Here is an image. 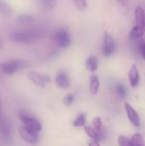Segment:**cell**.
<instances>
[{
	"instance_id": "cell-3",
	"label": "cell",
	"mask_w": 145,
	"mask_h": 146,
	"mask_svg": "<svg viewBox=\"0 0 145 146\" xmlns=\"http://www.w3.org/2000/svg\"><path fill=\"white\" fill-rule=\"evenodd\" d=\"M53 39L56 45L60 48H67L71 44V38L67 28L61 27L56 31L53 36Z\"/></svg>"
},
{
	"instance_id": "cell-31",
	"label": "cell",
	"mask_w": 145,
	"mask_h": 146,
	"mask_svg": "<svg viewBox=\"0 0 145 146\" xmlns=\"http://www.w3.org/2000/svg\"><path fill=\"white\" fill-rule=\"evenodd\" d=\"M3 39L0 37V49H3Z\"/></svg>"
},
{
	"instance_id": "cell-19",
	"label": "cell",
	"mask_w": 145,
	"mask_h": 146,
	"mask_svg": "<svg viewBox=\"0 0 145 146\" xmlns=\"http://www.w3.org/2000/svg\"><path fill=\"white\" fill-rule=\"evenodd\" d=\"M131 142L132 146H145L144 139L140 133L134 134L131 139Z\"/></svg>"
},
{
	"instance_id": "cell-9",
	"label": "cell",
	"mask_w": 145,
	"mask_h": 146,
	"mask_svg": "<svg viewBox=\"0 0 145 146\" xmlns=\"http://www.w3.org/2000/svg\"><path fill=\"white\" fill-rule=\"evenodd\" d=\"M0 135L3 141L9 142L11 140L12 130L9 121L6 118H2L0 121Z\"/></svg>"
},
{
	"instance_id": "cell-20",
	"label": "cell",
	"mask_w": 145,
	"mask_h": 146,
	"mask_svg": "<svg viewBox=\"0 0 145 146\" xmlns=\"http://www.w3.org/2000/svg\"><path fill=\"white\" fill-rule=\"evenodd\" d=\"M85 121H86V115L85 114H79L76 119L73 121V126L76 127H82L85 125Z\"/></svg>"
},
{
	"instance_id": "cell-12",
	"label": "cell",
	"mask_w": 145,
	"mask_h": 146,
	"mask_svg": "<svg viewBox=\"0 0 145 146\" xmlns=\"http://www.w3.org/2000/svg\"><path fill=\"white\" fill-rule=\"evenodd\" d=\"M128 79L132 87H136L138 85L140 76H139V72L136 64H132V66L131 67L129 73H128Z\"/></svg>"
},
{
	"instance_id": "cell-24",
	"label": "cell",
	"mask_w": 145,
	"mask_h": 146,
	"mask_svg": "<svg viewBox=\"0 0 145 146\" xmlns=\"http://www.w3.org/2000/svg\"><path fill=\"white\" fill-rule=\"evenodd\" d=\"M92 127H95L98 131H103V124H102V120L100 117H95L92 121Z\"/></svg>"
},
{
	"instance_id": "cell-21",
	"label": "cell",
	"mask_w": 145,
	"mask_h": 146,
	"mask_svg": "<svg viewBox=\"0 0 145 146\" xmlns=\"http://www.w3.org/2000/svg\"><path fill=\"white\" fill-rule=\"evenodd\" d=\"M116 92H117V95L121 98H125L127 96V91L126 87L122 84H120V83L116 85Z\"/></svg>"
},
{
	"instance_id": "cell-11",
	"label": "cell",
	"mask_w": 145,
	"mask_h": 146,
	"mask_svg": "<svg viewBox=\"0 0 145 146\" xmlns=\"http://www.w3.org/2000/svg\"><path fill=\"white\" fill-rule=\"evenodd\" d=\"M55 81H56V85L57 86V87H59L61 89L66 90L70 86V82L68 78V75L63 71H60L57 73Z\"/></svg>"
},
{
	"instance_id": "cell-25",
	"label": "cell",
	"mask_w": 145,
	"mask_h": 146,
	"mask_svg": "<svg viewBox=\"0 0 145 146\" xmlns=\"http://www.w3.org/2000/svg\"><path fill=\"white\" fill-rule=\"evenodd\" d=\"M74 99H75V97L73 94H72V93L68 94L64 98V104L67 106H70L74 102Z\"/></svg>"
},
{
	"instance_id": "cell-28",
	"label": "cell",
	"mask_w": 145,
	"mask_h": 146,
	"mask_svg": "<svg viewBox=\"0 0 145 146\" xmlns=\"http://www.w3.org/2000/svg\"><path fill=\"white\" fill-rule=\"evenodd\" d=\"M88 146H101L99 144V141H96V140H92L89 143Z\"/></svg>"
},
{
	"instance_id": "cell-8",
	"label": "cell",
	"mask_w": 145,
	"mask_h": 146,
	"mask_svg": "<svg viewBox=\"0 0 145 146\" xmlns=\"http://www.w3.org/2000/svg\"><path fill=\"white\" fill-rule=\"evenodd\" d=\"M125 110L128 117V120L135 127H140L141 122H140V117L138 114V112L133 109V107L129 103H125Z\"/></svg>"
},
{
	"instance_id": "cell-4",
	"label": "cell",
	"mask_w": 145,
	"mask_h": 146,
	"mask_svg": "<svg viewBox=\"0 0 145 146\" xmlns=\"http://www.w3.org/2000/svg\"><path fill=\"white\" fill-rule=\"evenodd\" d=\"M18 133H19V136L21 137V139L27 144L35 145L38 140V133L26 127L24 125L21 126L18 128Z\"/></svg>"
},
{
	"instance_id": "cell-27",
	"label": "cell",
	"mask_w": 145,
	"mask_h": 146,
	"mask_svg": "<svg viewBox=\"0 0 145 146\" xmlns=\"http://www.w3.org/2000/svg\"><path fill=\"white\" fill-rule=\"evenodd\" d=\"M138 50H139V53H140L141 56L143 57V59L145 60V42L143 39H141L138 42Z\"/></svg>"
},
{
	"instance_id": "cell-18",
	"label": "cell",
	"mask_w": 145,
	"mask_h": 146,
	"mask_svg": "<svg viewBox=\"0 0 145 146\" xmlns=\"http://www.w3.org/2000/svg\"><path fill=\"white\" fill-rule=\"evenodd\" d=\"M0 14L6 17H9L13 14L11 6L4 0H0Z\"/></svg>"
},
{
	"instance_id": "cell-22",
	"label": "cell",
	"mask_w": 145,
	"mask_h": 146,
	"mask_svg": "<svg viewBox=\"0 0 145 146\" xmlns=\"http://www.w3.org/2000/svg\"><path fill=\"white\" fill-rule=\"evenodd\" d=\"M73 3H74L76 8L80 11L86 9V8L88 6L86 0H73Z\"/></svg>"
},
{
	"instance_id": "cell-23",
	"label": "cell",
	"mask_w": 145,
	"mask_h": 146,
	"mask_svg": "<svg viewBox=\"0 0 145 146\" xmlns=\"http://www.w3.org/2000/svg\"><path fill=\"white\" fill-rule=\"evenodd\" d=\"M118 145L119 146H132V142L127 137L121 135L118 138Z\"/></svg>"
},
{
	"instance_id": "cell-2",
	"label": "cell",
	"mask_w": 145,
	"mask_h": 146,
	"mask_svg": "<svg viewBox=\"0 0 145 146\" xmlns=\"http://www.w3.org/2000/svg\"><path fill=\"white\" fill-rule=\"evenodd\" d=\"M30 66L29 62L21 59H12L1 64V71L6 75H12L16 72Z\"/></svg>"
},
{
	"instance_id": "cell-13",
	"label": "cell",
	"mask_w": 145,
	"mask_h": 146,
	"mask_svg": "<svg viewBox=\"0 0 145 146\" xmlns=\"http://www.w3.org/2000/svg\"><path fill=\"white\" fill-rule=\"evenodd\" d=\"M145 27H142V26H139V25H137L135 26L129 33V39L130 40H137L138 38H140L143 34L144 33Z\"/></svg>"
},
{
	"instance_id": "cell-15",
	"label": "cell",
	"mask_w": 145,
	"mask_h": 146,
	"mask_svg": "<svg viewBox=\"0 0 145 146\" xmlns=\"http://www.w3.org/2000/svg\"><path fill=\"white\" fill-rule=\"evenodd\" d=\"M17 21L22 26H30L34 23L35 19L32 15L28 14H21L17 17Z\"/></svg>"
},
{
	"instance_id": "cell-6",
	"label": "cell",
	"mask_w": 145,
	"mask_h": 146,
	"mask_svg": "<svg viewBox=\"0 0 145 146\" xmlns=\"http://www.w3.org/2000/svg\"><path fill=\"white\" fill-rule=\"evenodd\" d=\"M19 118L21 121V123L26 126V127L33 130L36 133H39L42 130V124L41 122L36 119L35 117H32L31 115H25V114H21L19 115Z\"/></svg>"
},
{
	"instance_id": "cell-7",
	"label": "cell",
	"mask_w": 145,
	"mask_h": 146,
	"mask_svg": "<svg viewBox=\"0 0 145 146\" xmlns=\"http://www.w3.org/2000/svg\"><path fill=\"white\" fill-rule=\"evenodd\" d=\"M115 51V43L113 37L108 33H104L103 37V53L105 56H112Z\"/></svg>"
},
{
	"instance_id": "cell-16",
	"label": "cell",
	"mask_w": 145,
	"mask_h": 146,
	"mask_svg": "<svg viewBox=\"0 0 145 146\" xmlns=\"http://www.w3.org/2000/svg\"><path fill=\"white\" fill-rule=\"evenodd\" d=\"M85 68L90 72H96L98 68V61L97 57L91 56L85 62Z\"/></svg>"
},
{
	"instance_id": "cell-17",
	"label": "cell",
	"mask_w": 145,
	"mask_h": 146,
	"mask_svg": "<svg viewBox=\"0 0 145 146\" xmlns=\"http://www.w3.org/2000/svg\"><path fill=\"white\" fill-rule=\"evenodd\" d=\"M99 79L97 75H91L90 79V86H89V90L90 92L92 95H96L98 92L99 90Z\"/></svg>"
},
{
	"instance_id": "cell-30",
	"label": "cell",
	"mask_w": 145,
	"mask_h": 146,
	"mask_svg": "<svg viewBox=\"0 0 145 146\" xmlns=\"http://www.w3.org/2000/svg\"><path fill=\"white\" fill-rule=\"evenodd\" d=\"M118 2H120L121 4H126V2L128 1V0H117Z\"/></svg>"
},
{
	"instance_id": "cell-14",
	"label": "cell",
	"mask_w": 145,
	"mask_h": 146,
	"mask_svg": "<svg viewBox=\"0 0 145 146\" xmlns=\"http://www.w3.org/2000/svg\"><path fill=\"white\" fill-rule=\"evenodd\" d=\"M135 21L138 25L145 27V11L140 6L135 9Z\"/></svg>"
},
{
	"instance_id": "cell-10",
	"label": "cell",
	"mask_w": 145,
	"mask_h": 146,
	"mask_svg": "<svg viewBox=\"0 0 145 146\" xmlns=\"http://www.w3.org/2000/svg\"><path fill=\"white\" fill-rule=\"evenodd\" d=\"M85 132L86 135L90 139H91L92 140L101 141L105 138V133H103V131H98L93 127L85 126Z\"/></svg>"
},
{
	"instance_id": "cell-29",
	"label": "cell",
	"mask_w": 145,
	"mask_h": 146,
	"mask_svg": "<svg viewBox=\"0 0 145 146\" xmlns=\"http://www.w3.org/2000/svg\"><path fill=\"white\" fill-rule=\"evenodd\" d=\"M1 114H2V100H1V98H0V121H1V119H2Z\"/></svg>"
},
{
	"instance_id": "cell-5",
	"label": "cell",
	"mask_w": 145,
	"mask_h": 146,
	"mask_svg": "<svg viewBox=\"0 0 145 146\" xmlns=\"http://www.w3.org/2000/svg\"><path fill=\"white\" fill-rule=\"evenodd\" d=\"M26 75L28 80L38 87L44 88L50 82V76L46 74H40L35 71H29Z\"/></svg>"
},
{
	"instance_id": "cell-1",
	"label": "cell",
	"mask_w": 145,
	"mask_h": 146,
	"mask_svg": "<svg viewBox=\"0 0 145 146\" xmlns=\"http://www.w3.org/2000/svg\"><path fill=\"white\" fill-rule=\"evenodd\" d=\"M43 34L42 30L38 28H32L27 30L15 31L9 33V38L14 43L18 44H31L35 42Z\"/></svg>"
},
{
	"instance_id": "cell-26",
	"label": "cell",
	"mask_w": 145,
	"mask_h": 146,
	"mask_svg": "<svg viewBox=\"0 0 145 146\" xmlns=\"http://www.w3.org/2000/svg\"><path fill=\"white\" fill-rule=\"evenodd\" d=\"M42 3L47 9H53L56 4V0H42Z\"/></svg>"
}]
</instances>
